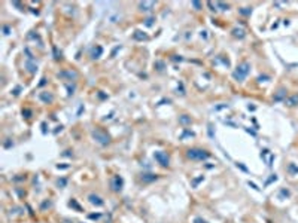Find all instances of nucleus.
Here are the masks:
<instances>
[{
    "label": "nucleus",
    "instance_id": "1",
    "mask_svg": "<svg viewBox=\"0 0 298 223\" xmlns=\"http://www.w3.org/2000/svg\"><path fill=\"white\" fill-rule=\"evenodd\" d=\"M209 156L210 155H209V152H207V150L197 149V147H194V149H188V150H186V158L192 159V161H203V159H207Z\"/></svg>",
    "mask_w": 298,
    "mask_h": 223
},
{
    "label": "nucleus",
    "instance_id": "2",
    "mask_svg": "<svg viewBox=\"0 0 298 223\" xmlns=\"http://www.w3.org/2000/svg\"><path fill=\"white\" fill-rule=\"evenodd\" d=\"M249 68H251V66H249V62H241L239 67L234 70V73H233V76H234L235 80H239V82H241V80H245V78L249 74Z\"/></svg>",
    "mask_w": 298,
    "mask_h": 223
},
{
    "label": "nucleus",
    "instance_id": "3",
    "mask_svg": "<svg viewBox=\"0 0 298 223\" xmlns=\"http://www.w3.org/2000/svg\"><path fill=\"white\" fill-rule=\"evenodd\" d=\"M154 158H155V161L161 167H168V156H167L166 152H161V150L155 152V153H154Z\"/></svg>",
    "mask_w": 298,
    "mask_h": 223
},
{
    "label": "nucleus",
    "instance_id": "4",
    "mask_svg": "<svg viewBox=\"0 0 298 223\" xmlns=\"http://www.w3.org/2000/svg\"><path fill=\"white\" fill-rule=\"evenodd\" d=\"M93 137L95 138V141H97V143H100V144H103V146L109 143V137H107V134L101 132L100 130H95L94 132H93Z\"/></svg>",
    "mask_w": 298,
    "mask_h": 223
},
{
    "label": "nucleus",
    "instance_id": "5",
    "mask_svg": "<svg viewBox=\"0 0 298 223\" xmlns=\"http://www.w3.org/2000/svg\"><path fill=\"white\" fill-rule=\"evenodd\" d=\"M110 184H112V189H113L115 192H119L121 189H122V179H121L119 176H113L112 180H110Z\"/></svg>",
    "mask_w": 298,
    "mask_h": 223
},
{
    "label": "nucleus",
    "instance_id": "6",
    "mask_svg": "<svg viewBox=\"0 0 298 223\" xmlns=\"http://www.w3.org/2000/svg\"><path fill=\"white\" fill-rule=\"evenodd\" d=\"M89 202L91 204H95V205H103V201H101V198L100 196H97V195H89Z\"/></svg>",
    "mask_w": 298,
    "mask_h": 223
},
{
    "label": "nucleus",
    "instance_id": "7",
    "mask_svg": "<svg viewBox=\"0 0 298 223\" xmlns=\"http://www.w3.org/2000/svg\"><path fill=\"white\" fill-rule=\"evenodd\" d=\"M157 179V176H154V174H143L142 176V180L143 182H152V180H155Z\"/></svg>",
    "mask_w": 298,
    "mask_h": 223
},
{
    "label": "nucleus",
    "instance_id": "8",
    "mask_svg": "<svg viewBox=\"0 0 298 223\" xmlns=\"http://www.w3.org/2000/svg\"><path fill=\"white\" fill-rule=\"evenodd\" d=\"M58 76H61V78H64V76H67V78H70V79H73V78H76V73L75 72H67V73H60Z\"/></svg>",
    "mask_w": 298,
    "mask_h": 223
},
{
    "label": "nucleus",
    "instance_id": "9",
    "mask_svg": "<svg viewBox=\"0 0 298 223\" xmlns=\"http://www.w3.org/2000/svg\"><path fill=\"white\" fill-rule=\"evenodd\" d=\"M288 104H289V106H295V104H298V95L291 97V98L288 100Z\"/></svg>",
    "mask_w": 298,
    "mask_h": 223
},
{
    "label": "nucleus",
    "instance_id": "10",
    "mask_svg": "<svg viewBox=\"0 0 298 223\" xmlns=\"http://www.w3.org/2000/svg\"><path fill=\"white\" fill-rule=\"evenodd\" d=\"M101 52H103V49H101V46H97V51H93V58H99L100 55H101Z\"/></svg>",
    "mask_w": 298,
    "mask_h": 223
},
{
    "label": "nucleus",
    "instance_id": "11",
    "mask_svg": "<svg viewBox=\"0 0 298 223\" xmlns=\"http://www.w3.org/2000/svg\"><path fill=\"white\" fill-rule=\"evenodd\" d=\"M152 6H154V3H152V2H149V3H140L142 10H149V8H152Z\"/></svg>",
    "mask_w": 298,
    "mask_h": 223
},
{
    "label": "nucleus",
    "instance_id": "12",
    "mask_svg": "<svg viewBox=\"0 0 298 223\" xmlns=\"http://www.w3.org/2000/svg\"><path fill=\"white\" fill-rule=\"evenodd\" d=\"M40 98L43 100V101H48V103H51L52 101V95H49V94H40Z\"/></svg>",
    "mask_w": 298,
    "mask_h": 223
},
{
    "label": "nucleus",
    "instance_id": "13",
    "mask_svg": "<svg viewBox=\"0 0 298 223\" xmlns=\"http://www.w3.org/2000/svg\"><path fill=\"white\" fill-rule=\"evenodd\" d=\"M134 37L139 39V40H142V39H146V34H142V31H136V33H134Z\"/></svg>",
    "mask_w": 298,
    "mask_h": 223
},
{
    "label": "nucleus",
    "instance_id": "14",
    "mask_svg": "<svg viewBox=\"0 0 298 223\" xmlns=\"http://www.w3.org/2000/svg\"><path fill=\"white\" fill-rule=\"evenodd\" d=\"M180 122H182V124H191V119L186 118V114H183L182 118H180Z\"/></svg>",
    "mask_w": 298,
    "mask_h": 223
},
{
    "label": "nucleus",
    "instance_id": "15",
    "mask_svg": "<svg viewBox=\"0 0 298 223\" xmlns=\"http://www.w3.org/2000/svg\"><path fill=\"white\" fill-rule=\"evenodd\" d=\"M233 33H234V36H239V37L245 36V31H243V30H234Z\"/></svg>",
    "mask_w": 298,
    "mask_h": 223
},
{
    "label": "nucleus",
    "instance_id": "16",
    "mask_svg": "<svg viewBox=\"0 0 298 223\" xmlns=\"http://www.w3.org/2000/svg\"><path fill=\"white\" fill-rule=\"evenodd\" d=\"M27 67H28V70H30V72H34V68H36V66H32V64H30V62H27Z\"/></svg>",
    "mask_w": 298,
    "mask_h": 223
},
{
    "label": "nucleus",
    "instance_id": "17",
    "mask_svg": "<svg viewBox=\"0 0 298 223\" xmlns=\"http://www.w3.org/2000/svg\"><path fill=\"white\" fill-rule=\"evenodd\" d=\"M66 184V179H61V180H58V186H64Z\"/></svg>",
    "mask_w": 298,
    "mask_h": 223
},
{
    "label": "nucleus",
    "instance_id": "18",
    "mask_svg": "<svg viewBox=\"0 0 298 223\" xmlns=\"http://www.w3.org/2000/svg\"><path fill=\"white\" fill-rule=\"evenodd\" d=\"M152 21H154V18H148V20H146V24H148V26H151Z\"/></svg>",
    "mask_w": 298,
    "mask_h": 223
},
{
    "label": "nucleus",
    "instance_id": "19",
    "mask_svg": "<svg viewBox=\"0 0 298 223\" xmlns=\"http://www.w3.org/2000/svg\"><path fill=\"white\" fill-rule=\"evenodd\" d=\"M22 114H27V118H30V112L28 110H22Z\"/></svg>",
    "mask_w": 298,
    "mask_h": 223
},
{
    "label": "nucleus",
    "instance_id": "20",
    "mask_svg": "<svg viewBox=\"0 0 298 223\" xmlns=\"http://www.w3.org/2000/svg\"><path fill=\"white\" fill-rule=\"evenodd\" d=\"M195 222H198V223H206V222H204V220H201V219H197Z\"/></svg>",
    "mask_w": 298,
    "mask_h": 223
}]
</instances>
